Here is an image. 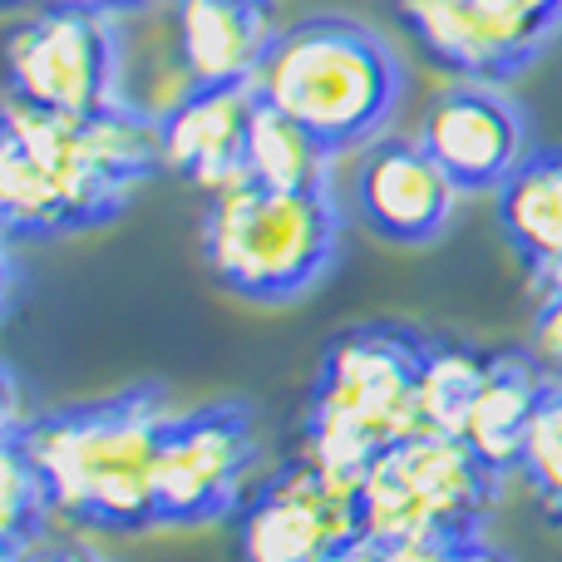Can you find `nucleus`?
Returning a JSON list of instances; mask_svg holds the SVG:
<instances>
[{"label": "nucleus", "mask_w": 562, "mask_h": 562, "mask_svg": "<svg viewBox=\"0 0 562 562\" xmlns=\"http://www.w3.org/2000/svg\"><path fill=\"white\" fill-rule=\"evenodd\" d=\"M154 168H164L158 114H144L124 99L99 114H55L5 94L0 217L15 243H45L109 223Z\"/></svg>", "instance_id": "f257e3e1"}, {"label": "nucleus", "mask_w": 562, "mask_h": 562, "mask_svg": "<svg viewBox=\"0 0 562 562\" xmlns=\"http://www.w3.org/2000/svg\"><path fill=\"white\" fill-rule=\"evenodd\" d=\"M164 395L148 385L89 405L5 419L40 464L55 514L85 528L138 533L158 524V449L168 429Z\"/></svg>", "instance_id": "f03ea898"}, {"label": "nucleus", "mask_w": 562, "mask_h": 562, "mask_svg": "<svg viewBox=\"0 0 562 562\" xmlns=\"http://www.w3.org/2000/svg\"><path fill=\"white\" fill-rule=\"evenodd\" d=\"M400 89L405 69L390 40L346 15H311L281 30L257 75V94L301 119L330 154L375 144L400 104Z\"/></svg>", "instance_id": "7ed1b4c3"}, {"label": "nucleus", "mask_w": 562, "mask_h": 562, "mask_svg": "<svg viewBox=\"0 0 562 562\" xmlns=\"http://www.w3.org/2000/svg\"><path fill=\"white\" fill-rule=\"evenodd\" d=\"M425 336L400 326H356L326 346L311 385L301 454L366 479L370 459L425 429L419 409Z\"/></svg>", "instance_id": "20e7f679"}, {"label": "nucleus", "mask_w": 562, "mask_h": 562, "mask_svg": "<svg viewBox=\"0 0 562 562\" xmlns=\"http://www.w3.org/2000/svg\"><path fill=\"white\" fill-rule=\"evenodd\" d=\"M207 272L247 301H296L326 277L340 247V207L330 188L291 193V188L243 183L207 193L203 213Z\"/></svg>", "instance_id": "39448f33"}, {"label": "nucleus", "mask_w": 562, "mask_h": 562, "mask_svg": "<svg viewBox=\"0 0 562 562\" xmlns=\"http://www.w3.org/2000/svg\"><path fill=\"white\" fill-rule=\"evenodd\" d=\"M498 474L459 435L419 429L370 459L360 479V533L375 548L405 538L479 543Z\"/></svg>", "instance_id": "423d86ee"}, {"label": "nucleus", "mask_w": 562, "mask_h": 562, "mask_svg": "<svg viewBox=\"0 0 562 562\" xmlns=\"http://www.w3.org/2000/svg\"><path fill=\"white\" fill-rule=\"evenodd\" d=\"M5 85L15 99L55 114H99L119 104L114 10L45 5L5 35Z\"/></svg>", "instance_id": "0eeeda50"}, {"label": "nucleus", "mask_w": 562, "mask_h": 562, "mask_svg": "<svg viewBox=\"0 0 562 562\" xmlns=\"http://www.w3.org/2000/svg\"><path fill=\"white\" fill-rule=\"evenodd\" d=\"M360 533V479L291 454L257 494H247L237 518V558L243 562H316Z\"/></svg>", "instance_id": "6e6552de"}, {"label": "nucleus", "mask_w": 562, "mask_h": 562, "mask_svg": "<svg viewBox=\"0 0 562 562\" xmlns=\"http://www.w3.org/2000/svg\"><path fill=\"white\" fill-rule=\"evenodd\" d=\"M257 464V419L247 405H203L173 415L158 449V524H213L247 504Z\"/></svg>", "instance_id": "1a4fd4ad"}, {"label": "nucleus", "mask_w": 562, "mask_h": 562, "mask_svg": "<svg viewBox=\"0 0 562 562\" xmlns=\"http://www.w3.org/2000/svg\"><path fill=\"white\" fill-rule=\"evenodd\" d=\"M390 5L429 59L484 85L524 75L553 40L504 0H390Z\"/></svg>", "instance_id": "9d476101"}, {"label": "nucleus", "mask_w": 562, "mask_h": 562, "mask_svg": "<svg viewBox=\"0 0 562 562\" xmlns=\"http://www.w3.org/2000/svg\"><path fill=\"white\" fill-rule=\"evenodd\" d=\"M464 188L445 173L425 138H390L360 148L356 164V213L375 237L400 247H425L445 237Z\"/></svg>", "instance_id": "9b49d317"}, {"label": "nucleus", "mask_w": 562, "mask_h": 562, "mask_svg": "<svg viewBox=\"0 0 562 562\" xmlns=\"http://www.w3.org/2000/svg\"><path fill=\"white\" fill-rule=\"evenodd\" d=\"M419 138L464 193H498L514 178V168L533 154L524 109L484 79L445 89L429 104Z\"/></svg>", "instance_id": "f8f14e48"}, {"label": "nucleus", "mask_w": 562, "mask_h": 562, "mask_svg": "<svg viewBox=\"0 0 562 562\" xmlns=\"http://www.w3.org/2000/svg\"><path fill=\"white\" fill-rule=\"evenodd\" d=\"M257 85H188L183 99L158 114L164 168L203 193L247 178V134H252Z\"/></svg>", "instance_id": "ddd939ff"}, {"label": "nucleus", "mask_w": 562, "mask_h": 562, "mask_svg": "<svg viewBox=\"0 0 562 562\" xmlns=\"http://www.w3.org/2000/svg\"><path fill=\"white\" fill-rule=\"evenodd\" d=\"M173 30L188 85H257L281 35L272 0H178Z\"/></svg>", "instance_id": "4468645a"}, {"label": "nucleus", "mask_w": 562, "mask_h": 562, "mask_svg": "<svg viewBox=\"0 0 562 562\" xmlns=\"http://www.w3.org/2000/svg\"><path fill=\"white\" fill-rule=\"evenodd\" d=\"M548 370L538 366L524 350H494L484 370V385H479L474 405H469L464 419V445L484 459L494 474H508V469H524L528 439H533L538 409L548 400Z\"/></svg>", "instance_id": "2eb2a0df"}, {"label": "nucleus", "mask_w": 562, "mask_h": 562, "mask_svg": "<svg viewBox=\"0 0 562 562\" xmlns=\"http://www.w3.org/2000/svg\"><path fill=\"white\" fill-rule=\"evenodd\" d=\"M498 227L533 277L562 267V148H533L498 188Z\"/></svg>", "instance_id": "dca6fc26"}, {"label": "nucleus", "mask_w": 562, "mask_h": 562, "mask_svg": "<svg viewBox=\"0 0 562 562\" xmlns=\"http://www.w3.org/2000/svg\"><path fill=\"white\" fill-rule=\"evenodd\" d=\"M330 148L311 134L301 119L277 109L272 99L257 94L252 134H247V178L267 188H291V193H321L330 173Z\"/></svg>", "instance_id": "f3484780"}, {"label": "nucleus", "mask_w": 562, "mask_h": 562, "mask_svg": "<svg viewBox=\"0 0 562 562\" xmlns=\"http://www.w3.org/2000/svg\"><path fill=\"white\" fill-rule=\"evenodd\" d=\"M0 454H5V469H0V562H25L40 548V528H45L55 498H49L45 474L30 459L15 425H5Z\"/></svg>", "instance_id": "a211bd4d"}, {"label": "nucleus", "mask_w": 562, "mask_h": 562, "mask_svg": "<svg viewBox=\"0 0 562 562\" xmlns=\"http://www.w3.org/2000/svg\"><path fill=\"white\" fill-rule=\"evenodd\" d=\"M488 370V350H474L464 340H425V366H419V409L425 429L439 435H464L469 405Z\"/></svg>", "instance_id": "6ab92c4d"}, {"label": "nucleus", "mask_w": 562, "mask_h": 562, "mask_svg": "<svg viewBox=\"0 0 562 562\" xmlns=\"http://www.w3.org/2000/svg\"><path fill=\"white\" fill-rule=\"evenodd\" d=\"M524 474L538 488V498H543L548 518L562 528V375L548 380V400L538 409L533 439H528Z\"/></svg>", "instance_id": "aec40b11"}, {"label": "nucleus", "mask_w": 562, "mask_h": 562, "mask_svg": "<svg viewBox=\"0 0 562 562\" xmlns=\"http://www.w3.org/2000/svg\"><path fill=\"white\" fill-rule=\"evenodd\" d=\"M528 356H533L548 375H562V267L538 277V306H533V340H528Z\"/></svg>", "instance_id": "412c9836"}, {"label": "nucleus", "mask_w": 562, "mask_h": 562, "mask_svg": "<svg viewBox=\"0 0 562 562\" xmlns=\"http://www.w3.org/2000/svg\"><path fill=\"white\" fill-rule=\"evenodd\" d=\"M380 562H459L464 548L459 543H439V538H405V543H385L375 548Z\"/></svg>", "instance_id": "4be33fe9"}, {"label": "nucleus", "mask_w": 562, "mask_h": 562, "mask_svg": "<svg viewBox=\"0 0 562 562\" xmlns=\"http://www.w3.org/2000/svg\"><path fill=\"white\" fill-rule=\"evenodd\" d=\"M504 5H514L524 20H533L538 30H548V35H558L562 30V0H504Z\"/></svg>", "instance_id": "5701e85b"}, {"label": "nucleus", "mask_w": 562, "mask_h": 562, "mask_svg": "<svg viewBox=\"0 0 562 562\" xmlns=\"http://www.w3.org/2000/svg\"><path fill=\"white\" fill-rule=\"evenodd\" d=\"M25 562H109V558H99L94 548H79V543H55V548H35Z\"/></svg>", "instance_id": "b1692460"}, {"label": "nucleus", "mask_w": 562, "mask_h": 562, "mask_svg": "<svg viewBox=\"0 0 562 562\" xmlns=\"http://www.w3.org/2000/svg\"><path fill=\"white\" fill-rule=\"evenodd\" d=\"M316 562H380V553H375V543H370V538H356V543L336 548V553H326Z\"/></svg>", "instance_id": "393cba45"}, {"label": "nucleus", "mask_w": 562, "mask_h": 562, "mask_svg": "<svg viewBox=\"0 0 562 562\" xmlns=\"http://www.w3.org/2000/svg\"><path fill=\"white\" fill-rule=\"evenodd\" d=\"M459 562H514V558H504L498 548H488V543H469L464 553H459Z\"/></svg>", "instance_id": "a878e982"}, {"label": "nucleus", "mask_w": 562, "mask_h": 562, "mask_svg": "<svg viewBox=\"0 0 562 562\" xmlns=\"http://www.w3.org/2000/svg\"><path fill=\"white\" fill-rule=\"evenodd\" d=\"M45 5H99V10H128V5H144V0H45Z\"/></svg>", "instance_id": "bb28decb"}]
</instances>
